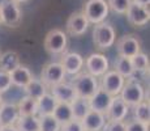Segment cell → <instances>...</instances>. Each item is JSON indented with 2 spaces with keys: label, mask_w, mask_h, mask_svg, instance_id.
I'll list each match as a JSON object with an SVG mask.
<instances>
[{
  "label": "cell",
  "mask_w": 150,
  "mask_h": 131,
  "mask_svg": "<svg viewBox=\"0 0 150 131\" xmlns=\"http://www.w3.org/2000/svg\"><path fill=\"white\" fill-rule=\"evenodd\" d=\"M72 87H73L74 92H76L77 97H83V98H90L94 94L98 88H99V83L98 79L93 75L88 74V72H79L72 80Z\"/></svg>",
  "instance_id": "obj_1"
},
{
  "label": "cell",
  "mask_w": 150,
  "mask_h": 131,
  "mask_svg": "<svg viewBox=\"0 0 150 131\" xmlns=\"http://www.w3.org/2000/svg\"><path fill=\"white\" fill-rule=\"evenodd\" d=\"M81 12L86 17L89 24L97 25L106 20V17L108 16L110 8L106 0H88L83 4Z\"/></svg>",
  "instance_id": "obj_2"
},
{
  "label": "cell",
  "mask_w": 150,
  "mask_h": 131,
  "mask_svg": "<svg viewBox=\"0 0 150 131\" xmlns=\"http://www.w3.org/2000/svg\"><path fill=\"white\" fill-rule=\"evenodd\" d=\"M115 41H116V31L111 24L103 21L94 26L93 42L99 50H106L111 47Z\"/></svg>",
  "instance_id": "obj_3"
},
{
  "label": "cell",
  "mask_w": 150,
  "mask_h": 131,
  "mask_svg": "<svg viewBox=\"0 0 150 131\" xmlns=\"http://www.w3.org/2000/svg\"><path fill=\"white\" fill-rule=\"evenodd\" d=\"M119 96L129 107H133L145 100V89L138 81L133 79H127Z\"/></svg>",
  "instance_id": "obj_4"
},
{
  "label": "cell",
  "mask_w": 150,
  "mask_h": 131,
  "mask_svg": "<svg viewBox=\"0 0 150 131\" xmlns=\"http://www.w3.org/2000/svg\"><path fill=\"white\" fill-rule=\"evenodd\" d=\"M67 45L68 37L62 29H52L45 38V49L51 55L64 54L67 50Z\"/></svg>",
  "instance_id": "obj_5"
},
{
  "label": "cell",
  "mask_w": 150,
  "mask_h": 131,
  "mask_svg": "<svg viewBox=\"0 0 150 131\" xmlns=\"http://www.w3.org/2000/svg\"><path fill=\"white\" fill-rule=\"evenodd\" d=\"M0 16H1V24L8 28H17L21 22L22 12L17 3L12 0H4L0 3Z\"/></svg>",
  "instance_id": "obj_6"
},
{
  "label": "cell",
  "mask_w": 150,
  "mask_h": 131,
  "mask_svg": "<svg viewBox=\"0 0 150 131\" xmlns=\"http://www.w3.org/2000/svg\"><path fill=\"white\" fill-rule=\"evenodd\" d=\"M65 71L63 68L62 63L59 62H51L43 66L42 68V75H41V80L46 87H52L56 84L64 81L65 79Z\"/></svg>",
  "instance_id": "obj_7"
},
{
  "label": "cell",
  "mask_w": 150,
  "mask_h": 131,
  "mask_svg": "<svg viewBox=\"0 0 150 131\" xmlns=\"http://www.w3.org/2000/svg\"><path fill=\"white\" fill-rule=\"evenodd\" d=\"M116 50L119 57L132 58L141 50V41L136 34H125L116 41Z\"/></svg>",
  "instance_id": "obj_8"
},
{
  "label": "cell",
  "mask_w": 150,
  "mask_h": 131,
  "mask_svg": "<svg viewBox=\"0 0 150 131\" xmlns=\"http://www.w3.org/2000/svg\"><path fill=\"white\" fill-rule=\"evenodd\" d=\"M83 64H85L86 72L96 77H102L110 68L108 59L99 52L90 54L86 59H83Z\"/></svg>",
  "instance_id": "obj_9"
},
{
  "label": "cell",
  "mask_w": 150,
  "mask_h": 131,
  "mask_svg": "<svg viewBox=\"0 0 150 131\" xmlns=\"http://www.w3.org/2000/svg\"><path fill=\"white\" fill-rule=\"evenodd\" d=\"M124 84H125V79L122 75H119L115 71H108L102 76V81H100V88L105 92H107L110 96L115 97L119 96L122 92Z\"/></svg>",
  "instance_id": "obj_10"
},
{
  "label": "cell",
  "mask_w": 150,
  "mask_h": 131,
  "mask_svg": "<svg viewBox=\"0 0 150 131\" xmlns=\"http://www.w3.org/2000/svg\"><path fill=\"white\" fill-rule=\"evenodd\" d=\"M127 20L131 25L133 26H145L150 20V12H149V5L144 7V5H138L134 3H131V5L127 9Z\"/></svg>",
  "instance_id": "obj_11"
},
{
  "label": "cell",
  "mask_w": 150,
  "mask_h": 131,
  "mask_svg": "<svg viewBox=\"0 0 150 131\" xmlns=\"http://www.w3.org/2000/svg\"><path fill=\"white\" fill-rule=\"evenodd\" d=\"M89 25L90 24H89V21L86 20V17L83 16L82 12H73L68 17L65 29H67V33L71 34V36L80 37L86 33Z\"/></svg>",
  "instance_id": "obj_12"
},
{
  "label": "cell",
  "mask_w": 150,
  "mask_h": 131,
  "mask_svg": "<svg viewBox=\"0 0 150 131\" xmlns=\"http://www.w3.org/2000/svg\"><path fill=\"white\" fill-rule=\"evenodd\" d=\"M129 112V106L122 100L120 96L112 97V101L106 112V119L107 121H124Z\"/></svg>",
  "instance_id": "obj_13"
},
{
  "label": "cell",
  "mask_w": 150,
  "mask_h": 131,
  "mask_svg": "<svg viewBox=\"0 0 150 131\" xmlns=\"http://www.w3.org/2000/svg\"><path fill=\"white\" fill-rule=\"evenodd\" d=\"M50 93L56 98L57 102H67L71 104L74 98L77 97L76 92H74L73 87H72L71 83H65V81H62V83L56 84V85H52L50 88Z\"/></svg>",
  "instance_id": "obj_14"
},
{
  "label": "cell",
  "mask_w": 150,
  "mask_h": 131,
  "mask_svg": "<svg viewBox=\"0 0 150 131\" xmlns=\"http://www.w3.org/2000/svg\"><path fill=\"white\" fill-rule=\"evenodd\" d=\"M60 63H62L65 74L77 75L83 67V58L79 52H64Z\"/></svg>",
  "instance_id": "obj_15"
},
{
  "label": "cell",
  "mask_w": 150,
  "mask_h": 131,
  "mask_svg": "<svg viewBox=\"0 0 150 131\" xmlns=\"http://www.w3.org/2000/svg\"><path fill=\"white\" fill-rule=\"evenodd\" d=\"M112 101V96H110L107 92H105L102 88H98V91L89 98V105H90L91 110L103 113L106 114V112L108 110V106Z\"/></svg>",
  "instance_id": "obj_16"
},
{
  "label": "cell",
  "mask_w": 150,
  "mask_h": 131,
  "mask_svg": "<svg viewBox=\"0 0 150 131\" xmlns=\"http://www.w3.org/2000/svg\"><path fill=\"white\" fill-rule=\"evenodd\" d=\"M106 121H107V119H106V114L96 112V110H90V112L82 118L81 123H82L85 131H99L103 129Z\"/></svg>",
  "instance_id": "obj_17"
},
{
  "label": "cell",
  "mask_w": 150,
  "mask_h": 131,
  "mask_svg": "<svg viewBox=\"0 0 150 131\" xmlns=\"http://www.w3.org/2000/svg\"><path fill=\"white\" fill-rule=\"evenodd\" d=\"M18 118L20 113L17 105L3 102L0 106V126H14Z\"/></svg>",
  "instance_id": "obj_18"
},
{
  "label": "cell",
  "mask_w": 150,
  "mask_h": 131,
  "mask_svg": "<svg viewBox=\"0 0 150 131\" xmlns=\"http://www.w3.org/2000/svg\"><path fill=\"white\" fill-rule=\"evenodd\" d=\"M9 76H11V81H12V85L18 87V88H25L29 84V81L33 79L30 69L26 66L22 64L17 66L14 69H12L9 72Z\"/></svg>",
  "instance_id": "obj_19"
},
{
  "label": "cell",
  "mask_w": 150,
  "mask_h": 131,
  "mask_svg": "<svg viewBox=\"0 0 150 131\" xmlns=\"http://www.w3.org/2000/svg\"><path fill=\"white\" fill-rule=\"evenodd\" d=\"M57 105L56 98L51 93H45L41 98L37 100V106H38V114L39 117L42 115H52L55 107Z\"/></svg>",
  "instance_id": "obj_20"
},
{
  "label": "cell",
  "mask_w": 150,
  "mask_h": 131,
  "mask_svg": "<svg viewBox=\"0 0 150 131\" xmlns=\"http://www.w3.org/2000/svg\"><path fill=\"white\" fill-rule=\"evenodd\" d=\"M20 64H21V63H20L18 52H16L13 50H8L0 55V68H1L0 71L11 72L12 69H14Z\"/></svg>",
  "instance_id": "obj_21"
},
{
  "label": "cell",
  "mask_w": 150,
  "mask_h": 131,
  "mask_svg": "<svg viewBox=\"0 0 150 131\" xmlns=\"http://www.w3.org/2000/svg\"><path fill=\"white\" fill-rule=\"evenodd\" d=\"M71 107L73 119H77V121H82V118L91 110L90 105H89V100L83 97H76L71 102Z\"/></svg>",
  "instance_id": "obj_22"
},
{
  "label": "cell",
  "mask_w": 150,
  "mask_h": 131,
  "mask_svg": "<svg viewBox=\"0 0 150 131\" xmlns=\"http://www.w3.org/2000/svg\"><path fill=\"white\" fill-rule=\"evenodd\" d=\"M24 89L28 97H31L34 100H38L45 93H47V87L42 83L41 79H31Z\"/></svg>",
  "instance_id": "obj_23"
},
{
  "label": "cell",
  "mask_w": 150,
  "mask_h": 131,
  "mask_svg": "<svg viewBox=\"0 0 150 131\" xmlns=\"http://www.w3.org/2000/svg\"><path fill=\"white\" fill-rule=\"evenodd\" d=\"M18 107L20 117H28V115H37L38 114V106H37V100L31 97H22L17 104Z\"/></svg>",
  "instance_id": "obj_24"
},
{
  "label": "cell",
  "mask_w": 150,
  "mask_h": 131,
  "mask_svg": "<svg viewBox=\"0 0 150 131\" xmlns=\"http://www.w3.org/2000/svg\"><path fill=\"white\" fill-rule=\"evenodd\" d=\"M52 115L60 125H64V123H67V122L72 121V119H73V114H72L71 104L57 102L56 107H55V110L52 113Z\"/></svg>",
  "instance_id": "obj_25"
},
{
  "label": "cell",
  "mask_w": 150,
  "mask_h": 131,
  "mask_svg": "<svg viewBox=\"0 0 150 131\" xmlns=\"http://www.w3.org/2000/svg\"><path fill=\"white\" fill-rule=\"evenodd\" d=\"M115 72H117L119 75L125 79H131L134 75L133 67L131 63V58H124V57H119L115 60Z\"/></svg>",
  "instance_id": "obj_26"
},
{
  "label": "cell",
  "mask_w": 150,
  "mask_h": 131,
  "mask_svg": "<svg viewBox=\"0 0 150 131\" xmlns=\"http://www.w3.org/2000/svg\"><path fill=\"white\" fill-rule=\"evenodd\" d=\"M14 126L18 131H39V117L37 115L20 117Z\"/></svg>",
  "instance_id": "obj_27"
},
{
  "label": "cell",
  "mask_w": 150,
  "mask_h": 131,
  "mask_svg": "<svg viewBox=\"0 0 150 131\" xmlns=\"http://www.w3.org/2000/svg\"><path fill=\"white\" fill-rule=\"evenodd\" d=\"M133 117L134 121L142 122V123L149 125L150 121V107H149V101L144 100L136 106H133Z\"/></svg>",
  "instance_id": "obj_28"
},
{
  "label": "cell",
  "mask_w": 150,
  "mask_h": 131,
  "mask_svg": "<svg viewBox=\"0 0 150 131\" xmlns=\"http://www.w3.org/2000/svg\"><path fill=\"white\" fill-rule=\"evenodd\" d=\"M131 63H132V67H133L134 74H136V72H146L149 68L148 55L141 52V51L134 55V57L131 58Z\"/></svg>",
  "instance_id": "obj_29"
},
{
  "label": "cell",
  "mask_w": 150,
  "mask_h": 131,
  "mask_svg": "<svg viewBox=\"0 0 150 131\" xmlns=\"http://www.w3.org/2000/svg\"><path fill=\"white\" fill-rule=\"evenodd\" d=\"M62 125L54 118V115L39 117V131H60Z\"/></svg>",
  "instance_id": "obj_30"
},
{
  "label": "cell",
  "mask_w": 150,
  "mask_h": 131,
  "mask_svg": "<svg viewBox=\"0 0 150 131\" xmlns=\"http://www.w3.org/2000/svg\"><path fill=\"white\" fill-rule=\"evenodd\" d=\"M131 3H132V0H107L110 9L119 14H125L128 7L131 5Z\"/></svg>",
  "instance_id": "obj_31"
},
{
  "label": "cell",
  "mask_w": 150,
  "mask_h": 131,
  "mask_svg": "<svg viewBox=\"0 0 150 131\" xmlns=\"http://www.w3.org/2000/svg\"><path fill=\"white\" fill-rule=\"evenodd\" d=\"M12 87V81H11L9 72L0 71V94L8 92Z\"/></svg>",
  "instance_id": "obj_32"
},
{
  "label": "cell",
  "mask_w": 150,
  "mask_h": 131,
  "mask_svg": "<svg viewBox=\"0 0 150 131\" xmlns=\"http://www.w3.org/2000/svg\"><path fill=\"white\" fill-rule=\"evenodd\" d=\"M103 130L105 131H127L125 122L124 121H106Z\"/></svg>",
  "instance_id": "obj_33"
},
{
  "label": "cell",
  "mask_w": 150,
  "mask_h": 131,
  "mask_svg": "<svg viewBox=\"0 0 150 131\" xmlns=\"http://www.w3.org/2000/svg\"><path fill=\"white\" fill-rule=\"evenodd\" d=\"M60 131H85L81 121L77 119H72V121L67 122V123L60 126Z\"/></svg>",
  "instance_id": "obj_34"
},
{
  "label": "cell",
  "mask_w": 150,
  "mask_h": 131,
  "mask_svg": "<svg viewBox=\"0 0 150 131\" xmlns=\"http://www.w3.org/2000/svg\"><path fill=\"white\" fill-rule=\"evenodd\" d=\"M125 130L127 131H149V125L133 119V121L125 123Z\"/></svg>",
  "instance_id": "obj_35"
},
{
  "label": "cell",
  "mask_w": 150,
  "mask_h": 131,
  "mask_svg": "<svg viewBox=\"0 0 150 131\" xmlns=\"http://www.w3.org/2000/svg\"><path fill=\"white\" fill-rule=\"evenodd\" d=\"M132 3H134V4H138V5H144V7H146V5H150V0H132Z\"/></svg>",
  "instance_id": "obj_36"
},
{
  "label": "cell",
  "mask_w": 150,
  "mask_h": 131,
  "mask_svg": "<svg viewBox=\"0 0 150 131\" xmlns=\"http://www.w3.org/2000/svg\"><path fill=\"white\" fill-rule=\"evenodd\" d=\"M0 131H18L16 126H1Z\"/></svg>",
  "instance_id": "obj_37"
},
{
  "label": "cell",
  "mask_w": 150,
  "mask_h": 131,
  "mask_svg": "<svg viewBox=\"0 0 150 131\" xmlns=\"http://www.w3.org/2000/svg\"><path fill=\"white\" fill-rule=\"evenodd\" d=\"M12 1L17 3V4H21V3H25V1H28V0H12Z\"/></svg>",
  "instance_id": "obj_38"
},
{
  "label": "cell",
  "mask_w": 150,
  "mask_h": 131,
  "mask_svg": "<svg viewBox=\"0 0 150 131\" xmlns=\"http://www.w3.org/2000/svg\"><path fill=\"white\" fill-rule=\"evenodd\" d=\"M3 102H4V101H3V97H1V94H0V106L3 105Z\"/></svg>",
  "instance_id": "obj_39"
},
{
  "label": "cell",
  "mask_w": 150,
  "mask_h": 131,
  "mask_svg": "<svg viewBox=\"0 0 150 131\" xmlns=\"http://www.w3.org/2000/svg\"><path fill=\"white\" fill-rule=\"evenodd\" d=\"M0 25H1V16H0Z\"/></svg>",
  "instance_id": "obj_40"
},
{
  "label": "cell",
  "mask_w": 150,
  "mask_h": 131,
  "mask_svg": "<svg viewBox=\"0 0 150 131\" xmlns=\"http://www.w3.org/2000/svg\"><path fill=\"white\" fill-rule=\"evenodd\" d=\"M0 127H1V126H0Z\"/></svg>",
  "instance_id": "obj_41"
}]
</instances>
